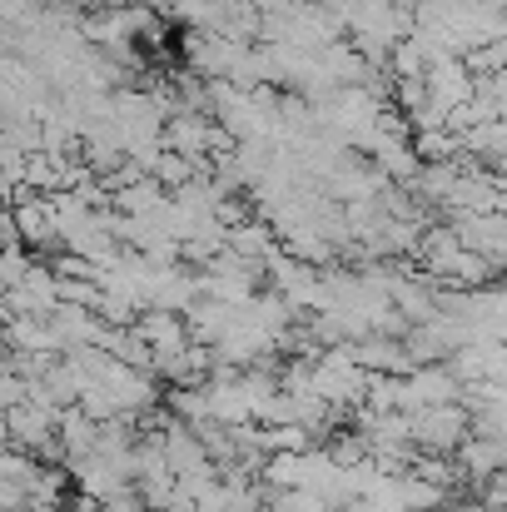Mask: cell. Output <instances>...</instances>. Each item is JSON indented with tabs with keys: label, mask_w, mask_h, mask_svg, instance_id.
<instances>
[{
	"label": "cell",
	"mask_w": 507,
	"mask_h": 512,
	"mask_svg": "<svg viewBox=\"0 0 507 512\" xmlns=\"http://www.w3.org/2000/svg\"><path fill=\"white\" fill-rule=\"evenodd\" d=\"M468 433H473V418L458 403H433V408L413 413V443L428 453H453L468 443Z\"/></svg>",
	"instance_id": "1"
}]
</instances>
